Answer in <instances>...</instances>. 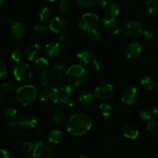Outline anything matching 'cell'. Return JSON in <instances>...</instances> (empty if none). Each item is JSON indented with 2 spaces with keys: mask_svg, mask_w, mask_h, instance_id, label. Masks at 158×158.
Listing matches in <instances>:
<instances>
[{
  "mask_svg": "<svg viewBox=\"0 0 158 158\" xmlns=\"http://www.w3.org/2000/svg\"><path fill=\"white\" fill-rule=\"evenodd\" d=\"M93 126L91 117L85 113H77L69 117L66 123V131L70 135L80 137L89 131Z\"/></svg>",
  "mask_w": 158,
  "mask_h": 158,
  "instance_id": "1",
  "label": "cell"
},
{
  "mask_svg": "<svg viewBox=\"0 0 158 158\" xmlns=\"http://www.w3.org/2000/svg\"><path fill=\"white\" fill-rule=\"evenodd\" d=\"M37 90L32 85H23L16 89L15 97L17 102L23 106H28L35 101Z\"/></svg>",
  "mask_w": 158,
  "mask_h": 158,
  "instance_id": "2",
  "label": "cell"
},
{
  "mask_svg": "<svg viewBox=\"0 0 158 158\" xmlns=\"http://www.w3.org/2000/svg\"><path fill=\"white\" fill-rule=\"evenodd\" d=\"M66 78L70 84L79 87L86 81L87 73L82 65H73L66 71Z\"/></svg>",
  "mask_w": 158,
  "mask_h": 158,
  "instance_id": "3",
  "label": "cell"
},
{
  "mask_svg": "<svg viewBox=\"0 0 158 158\" xmlns=\"http://www.w3.org/2000/svg\"><path fill=\"white\" fill-rule=\"evenodd\" d=\"M100 24V19L97 14L87 12L82 15L79 23V26L83 32L91 33L97 30Z\"/></svg>",
  "mask_w": 158,
  "mask_h": 158,
  "instance_id": "4",
  "label": "cell"
},
{
  "mask_svg": "<svg viewBox=\"0 0 158 158\" xmlns=\"http://www.w3.org/2000/svg\"><path fill=\"white\" fill-rule=\"evenodd\" d=\"M14 77L19 83H24L29 81L32 76V68L26 63H17L14 67Z\"/></svg>",
  "mask_w": 158,
  "mask_h": 158,
  "instance_id": "5",
  "label": "cell"
},
{
  "mask_svg": "<svg viewBox=\"0 0 158 158\" xmlns=\"http://www.w3.org/2000/svg\"><path fill=\"white\" fill-rule=\"evenodd\" d=\"M40 99L42 103L47 106H52L58 103L60 94L58 89L52 86H45L40 93Z\"/></svg>",
  "mask_w": 158,
  "mask_h": 158,
  "instance_id": "6",
  "label": "cell"
},
{
  "mask_svg": "<svg viewBox=\"0 0 158 158\" xmlns=\"http://www.w3.org/2000/svg\"><path fill=\"white\" fill-rule=\"evenodd\" d=\"M114 93V87L109 82H102L97 86L94 92L96 98L105 101L111 98Z\"/></svg>",
  "mask_w": 158,
  "mask_h": 158,
  "instance_id": "7",
  "label": "cell"
},
{
  "mask_svg": "<svg viewBox=\"0 0 158 158\" xmlns=\"http://www.w3.org/2000/svg\"><path fill=\"white\" fill-rule=\"evenodd\" d=\"M143 27L140 23L137 21H130L125 25L124 32L131 39H138L143 34Z\"/></svg>",
  "mask_w": 158,
  "mask_h": 158,
  "instance_id": "8",
  "label": "cell"
},
{
  "mask_svg": "<svg viewBox=\"0 0 158 158\" xmlns=\"http://www.w3.org/2000/svg\"><path fill=\"white\" fill-rule=\"evenodd\" d=\"M102 24L105 31L110 35H117L120 32V26L115 17H106L102 19Z\"/></svg>",
  "mask_w": 158,
  "mask_h": 158,
  "instance_id": "9",
  "label": "cell"
},
{
  "mask_svg": "<svg viewBox=\"0 0 158 158\" xmlns=\"http://www.w3.org/2000/svg\"><path fill=\"white\" fill-rule=\"evenodd\" d=\"M34 151L33 152H37L41 154L43 157H52L56 156V152L51 147L46 144L45 142L41 140H33Z\"/></svg>",
  "mask_w": 158,
  "mask_h": 158,
  "instance_id": "10",
  "label": "cell"
},
{
  "mask_svg": "<svg viewBox=\"0 0 158 158\" xmlns=\"http://www.w3.org/2000/svg\"><path fill=\"white\" fill-rule=\"evenodd\" d=\"M18 127L24 131H31L35 129L37 124V120L31 115H22L16 120Z\"/></svg>",
  "mask_w": 158,
  "mask_h": 158,
  "instance_id": "11",
  "label": "cell"
},
{
  "mask_svg": "<svg viewBox=\"0 0 158 158\" xmlns=\"http://www.w3.org/2000/svg\"><path fill=\"white\" fill-rule=\"evenodd\" d=\"M67 29V25L64 19L60 17H54L50 20L49 23V29L52 32L59 35L64 33Z\"/></svg>",
  "mask_w": 158,
  "mask_h": 158,
  "instance_id": "12",
  "label": "cell"
},
{
  "mask_svg": "<svg viewBox=\"0 0 158 158\" xmlns=\"http://www.w3.org/2000/svg\"><path fill=\"white\" fill-rule=\"evenodd\" d=\"M137 97V89L134 86H129L123 89L120 98L121 101L126 105H132Z\"/></svg>",
  "mask_w": 158,
  "mask_h": 158,
  "instance_id": "13",
  "label": "cell"
},
{
  "mask_svg": "<svg viewBox=\"0 0 158 158\" xmlns=\"http://www.w3.org/2000/svg\"><path fill=\"white\" fill-rule=\"evenodd\" d=\"M121 134L124 137L131 140H135L140 134L138 127L133 123H127L123 125L121 129Z\"/></svg>",
  "mask_w": 158,
  "mask_h": 158,
  "instance_id": "14",
  "label": "cell"
},
{
  "mask_svg": "<svg viewBox=\"0 0 158 158\" xmlns=\"http://www.w3.org/2000/svg\"><path fill=\"white\" fill-rule=\"evenodd\" d=\"M142 53V46L137 42H133L128 45L126 49V57L128 60H136Z\"/></svg>",
  "mask_w": 158,
  "mask_h": 158,
  "instance_id": "15",
  "label": "cell"
},
{
  "mask_svg": "<svg viewBox=\"0 0 158 158\" xmlns=\"http://www.w3.org/2000/svg\"><path fill=\"white\" fill-rule=\"evenodd\" d=\"M10 33L14 39L18 40H23L26 33V29L24 25L18 22H14L11 24Z\"/></svg>",
  "mask_w": 158,
  "mask_h": 158,
  "instance_id": "16",
  "label": "cell"
},
{
  "mask_svg": "<svg viewBox=\"0 0 158 158\" xmlns=\"http://www.w3.org/2000/svg\"><path fill=\"white\" fill-rule=\"evenodd\" d=\"M76 57L80 64L85 65V66L92 64L94 60H95L93 52L88 49H80L77 51L76 53Z\"/></svg>",
  "mask_w": 158,
  "mask_h": 158,
  "instance_id": "17",
  "label": "cell"
},
{
  "mask_svg": "<svg viewBox=\"0 0 158 158\" xmlns=\"http://www.w3.org/2000/svg\"><path fill=\"white\" fill-rule=\"evenodd\" d=\"M61 52V46L57 42H49L45 46L44 53L49 58L56 57Z\"/></svg>",
  "mask_w": 158,
  "mask_h": 158,
  "instance_id": "18",
  "label": "cell"
},
{
  "mask_svg": "<svg viewBox=\"0 0 158 158\" xmlns=\"http://www.w3.org/2000/svg\"><path fill=\"white\" fill-rule=\"evenodd\" d=\"M40 51H41V48H40V45L36 44V43H32L26 48V52H25L26 57L29 61H34L38 59Z\"/></svg>",
  "mask_w": 158,
  "mask_h": 158,
  "instance_id": "19",
  "label": "cell"
},
{
  "mask_svg": "<svg viewBox=\"0 0 158 158\" xmlns=\"http://www.w3.org/2000/svg\"><path fill=\"white\" fill-rule=\"evenodd\" d=\"M95 97V95L93 94V93H91L90 91L83 90L79 95L78 100L81 104L84 106H89L94 103Z\"/></svg>",
  "mask_w": 158,
  "mask_h": 158,
  "instance_id": "20",
  "label": "cell"
},
{
  "mask_svg": "<svg viewBox=\"0 0 158 158\" xmlns=\"http://www.w3.org/2000/svg\"><path fill=\"white\" fill-rule=\"evenodd\" d=\"M63 131L58 129H53L49 131L48 134V139L49 141L52 143H59L63 140Z\"/></svg>",
  "mask_w": 158,
  "mask_h": 158,
  "instance_id": "21",
  "label": "cell"
},
{
  "mask_svg": "<svg viewBox=\"0 0 158 158\" xmlns=\"http://www.w3.org/2000/svg\"><path fill=\"white\" fill-rule=\"evenodd\" d=\"M40 81L42 86H51V84L52 83V81H53V77H52V75L49 72H47L46 70L42 71L40 76Z\"/></svg>",
  "mask_w": 158,
  "mask_h": 158,
  "instance_id": "22",
  "label": "cell"
},
{
  "mask_svg": "<svg viewBox=\"0 0 158 158\" xmlns=\"http://www.w3.org/2000/svg\"><path fill=\"white\" fill-rule=\"evenodd\" d=\"M120 8L117 2H111L106 8V12L110 17H116L120 14Z\"/></svg>",
  "mask_w": 158,
  "mask_h": 158,
  "instance_id": "23",
  "label": "cell"
},
{
  "mask_svg": "<svg viewBox=\"0 0 158 158\" xmlns=\"http://www.w3.org/2000/svg\"><path fill=\"white\" fill-rule=\"evenodd\" d=\"M65 121V116L63 112L61 111H56L52 114L51 117V122L53 123L55 126L60 127L63 124Z\"/></svg>",
  "mask_w": 158,
  "mask_h": 158,
  "instance_id": "24",
  "label": "cell"
},
{
  "mask_svg": "<svg viewBox=\"0 0 158 158\" xmlns=\"http://www.w3.org/2000/svg\"><path fill=\"white\" fill-rule=\"evenodd\" d=\"M58 103L60 107L63 110H70L73 107L74 103L71 97H60Z\"/></svg>",
  "mask_w": 158,
  "mask_h": 158,
  "instance_id": "25",
  "label": "cell"
},
{
  "mask_svg": "<svg viewBox=\"0 0 158 158\" xmlns=\"http://www.w3.org/2000/svg\"><path fill=\"white\" fill-rule=\"evenodd\" d=\"M60 97H71L73 94V89L72 86L67 84H63L60 86L58 89Z\"/></svg>",
  "mask_w": 158,
  "mask_h": 158,
  "instance_id": "26",
  "label": "cell"
},
{
  "mask_svg": "<svg viewBox=\"0 0 158 158\" xmlns=\"http://www.w3.org/2000/svg\"><path fill=\"white\" fill-rule=\"evenodd\" d=\"M35 66L40 71H45L49 68V63L46 59L40 57L35 60Z\"/></svg>",
  "mask_w": 158,
  "mask_h": 158,
  "instance_id": "27",
  "label": "cell"
},
{
  "mask_svg": "<svg viewBox=\"0 0 158 158\" xmlns=\"http://www.w3.org/2000/svg\"><path fill=\"white\" fill-rule=\"evenodd\" d=\"M146 7L150 14L158 13V0H148Z\"/></svg>",
  "mask_w": 158,
  "mask_h": 158,
  "instance_id": "28",
  "label": "cell"
},
{
  "mask_svg": "<svg viewBox=\"0 0 158 158\" xmlns=\"http://www.w3.org/2000/svg\"><path fill=\"white\" fill-rule=\"evenodd\" d=\"M50 16V10L47 7H43L37 12V18L40 22H44Z\"/></svg>",
  "mask_w": 158,
  "mask_h": 158,
  "instance_id": "29",
  "label": "cell"
},
{
  "mask_svg": "<svg viewBox=\"0 0 158 158\" xmlns=\"http://www.w3.org/2000/svg\"><path fill=\"white\" fill-rule=\"evenodd\" d=\"M153 116H154V112L148 108H144L139 112V117L141 120H144V121L148 122L151 120L153 118Z\"/></svg>",
  "mask_w": 158,
  "mask_h": 158,
  "instance_id": "30",
  "label": "cell"
},
{
  "mask_svg": "<svg viewBox=\"0 0 158 158\" xmlns=\"http://www.w3.org/2000/svg\"><path fill=\"white\" fill-rule=\"evenodd\" d=\"M147 130L148 133L152 136L158 135V122L154 121V120H150L148 121V125H147Z\"/></svg>",
  "mask_w": 158,
  "mask_h": 158,
  "instance_id": "31",
  "label": "cell"
},
{
  "mask_svg": "<svg viewBox=\"0 0 158 158\" xmlns=\"http://www.w3.org/2000/svg\"><path fill=\"white\" fill-rule=\"evenodd\" d=\"M100 112L103 117H109L110 114L112 113V106L107 103H102L100 105Z\"/></svg>",
  "mask_w": 158,
  "mask_h": 158,
  "instance_id": "32",
  "label": "cell"
},
{
  "mask_svg": "<svg viewBox=\"0 0 158 158\" xmlns=\"http://www.w3.org/2000/svg\"><path fill=\"white\" fill-rule=\"evenodd\" d=\"M140 83H141L143 87H144L147 89H149V90H151L154 86H156V84L154 83V80L149 77H143L141 80V81H140Z\"/></svg>",
  "mask_w": 158,
  "mask_h": 158,
  "instance_id": "33",
  "label": "cell"
},
{
  "mask_svg": "<svg viewBox=\"0 0 158 158\" xmlns=\"http://www.w3.org/2000/svg\"><path fill=\"white\" fill-rule=\"evenodd\" d=\"M20 148L24 152L27 154H32L34 151V143L33 141H25L20 143Z\"/></svg>",
  "mask_w": 158,
  "mask_h": 158,
  "instance_id": "34",
  "label": "cell"
},
{
  "mask_svg": "<svg viewBox=\"0 0 158 158\" xmlns=\"http://www.w3.org/2000/svg\"><path fill=\"white\" fill-rule=\"evenodd\" d=\"M3 114H4L5 117L8 118L9 120L10 119H13L16 117L17 115V110L15 107L12 106H9V107L6 108L3 111Z\"/></svg>",
  "mask_w": 158,
  "mask_h": 158,
  "instance_id": "35",
  "label": "cell"
},
{
  "mask_svg": "<svg viewBox=\"0 0 158 158\" xmlns=\"http://www.w3.org/2000/svg\"><path fill=\"white\" fill-rule=\"evenodd\" d=\"M23 52H22L21 49H14L11 52V59H12V61L15 62V63H19L21 61L22 58H23Z\"/></svg>",
  "mask_w": 158,
  "mask_h": 158,
  "instance_id": "36",
  "label": "cell"
},
{
  "mask_svg": "<svg viewBox=\"0 0 158 158\" xmlns=\"http://www.w3.org/2000/svg\"><path fill=\"white\" fill-rule=\"evenodd\" d=\"M1 89H2V92L7 94H13V93H15V91H16V89H15V86L12 85V83H3L1 86Z\"/></svg>",
  "mask_w": 158,
  "mask_h": 158,
  "instance_id": "37",
  "label": "cell"
},
{
  "mask_svg": "<svg viewBox=\"0 0 158 158\" xmlns=\"http://www.w3.org/2000/svg\"><path fill=\"white\" fill-rule=\"evenodd\" d=\"M70 9V4L67 0H61L60 3V11L61 13L65 14L68 12Z\"/></svg>",
  "mask_w": 158,
  "mask_h": 158,
  "instance_id": "38",
  "label": "cell"
},
{
  "mask_svg": "<svg viewBox=\"0 0 158 158\" xmlns=\"http://www.w3.org/2000/svg\"><path fill=\"white\" fill-rule=\"evenodd\" d=\"M79 6L83 8H89L95 3V0H77Z\"/></svg>",
  "mask_w": 158,
  "mask_h": 158,
  "instance_id": "39",
  "label": "cell"
},
{
  "mask_svg": "<svg viewBox=\"0 0 158 158\" xmlns=\"http://www.w3.org/2000/svg\"><path fill=\"white\" fill-rule=\"evenodd\" d=\"M46 132L44 129L41 127L35 128V131H34V136L36 137L37 139H43L46 137Z\"/></svg>",
  "mask_w": 158,
  "mask_h": 158,
  "instance_id": "40",
  "label": "cell"
},
{
  "mask_svg": "<svg viewBox=\"0 0 158 158\" xmlns=\"http://www.w3.org/2000/svg\"><path fill=\"white\" fill-rule=\"evenodd\" d=\"M33 30L37 34H44L47 31V27L43 25H35L33 28Z\"/></svg>",
  "mask_w": 158,
  "mask_h": 158,
  "instance_id": "41",
  "label": "cell"
},
{
  "mask_svg": "<svg viewBox=\"0 0 158 158\" xmlns=\"http://www.w3.org/2000/svg\"><path fill=\"white\" fill-rule=\"evenodd\" d=\"M93 67H94V69L96 71V72L99 73L103 69V63L100 60H94V62L92 63Z\"/></svg>",
  "mask_w": 158,
  "mask_h": 158,
  "instance_id": "42",
  "label": "cell"
},
{
  "mask_svg": "<svg viewBox=\"0 0 158 158\" xmlns=\"http://www.w3.org/2000/svg\"><path fill=\"white\" fill-rule=\"evenodd\" d=\"M53 69L56 71L64 70L66 69V64L62 62H56L53 63Z\"/></svg>",
  "mask_w": 158,
  "mask_h": 158,
  "instance_id": "43",
  "label": "cell"
},
{
  "mask_svg": "<svg viewBox=\"0 0 158 158\" xmlns=\"http://www.w3.org/2000/svg\"><path fill=\"white\" fill-rule=\"evenodd\" d=\"M90 35H91V39H92L94 42H96V43L100 42V40H101V35H100V32H97V30L91 32Z\"/></svg>",
  "mask_w": 158,
  "mask_h": 158,
  "instance_id": "44",
  "label": "cell"
},
{
  "mask_svg": "<svg viewBox=\"0 0 158 158\" xmlns=\"http://www.w3.org/2000/svg\"><path fill=\"white\" fill-rule=\"evenodd\" d=\"M143 35L145 38V40H151L152 39H154V33L151 30H144L143 32Z\"/></svg>",
  "mask_w": 158,
  "mask_h": 158,
  "instance_id": "45",
  "label": "cell"
},
{
  "mask_svg": "<svg viewBox=\"0 0 158 158\" xmlns=\"http://www.w3.org/2000/svg\"><path fill=\"white\" fill-rule=\"evenodd\" d=\"M95 4L98 7L101 8V9H104V8H106L109 3L107 2L106 0H95Z\"/></svg>",
  "mask_w": 158,
  "mask_h": 158,
  "instance_id": "46",
  "label": "cell"
},
{
  "mask_svg": "<svg viewBox=\"0 0 158 158\" xmlns=\"http://www.w3.org/2000/svg\"><path fill=\"white\" fill-rule=\"evenodd\" d=\"M7 72L8 69L6 65L3 63H0V77H1V78H3L7 74Z\"/></svg>",
  "mask_w": 158,
  "mask_h": 158,
  "instance_id": "47",
  "label": "cell"
},
{
  "mask_svg": "<svg viewBox=\"0 0 158 158\" xmlns=\"http://www.w3.org/2000/svg\"><path fill=\"white\" fill-rule=\"evenodd\" d=\"M7 125L8 127L12 130H15L18 127V124H17L16 120H14L13 119H10V120H8Z\"/></svg>",
  "mask_w": 158,
  "mask_h": 158,
  "instance_id": "48",
  "label": "cell"
},
{
  "mask_svg": "<svg viewBox=\"0 0 158 158\" xmlns=\"http://www.w3.org/2000/svg\"><path fill=\"white\" fill-rule=\"evenodd\" d=\"M66 77V73L64 70L57 71L56 73V78L59 80H63Z\"/></svg>",
  "mask_w": 158,
  "mask_h": 158,
  "instance_id": "49",
  "label": "cell"
},
{
  "mask_svg": "<svg viewBox=\"0 0 158 158\" xmlns=\"http://www.w3.org/2000/svg\"><path fill=\"white\" fill-rule=\"evenodd\" d=\"M0 154H1V157L3 158H12V155L10 154V153L5 149H1Z\"/></svg>",
  "mask_w": 158,
  "mask_h": 158,
  "instance_id": "50",
  "label": "cell"
},
{
  "mask_svg": "<svg viewBox=\"0 0 158 158\" xmlns=\"http://www.w3.org/2000/svg\"><path fill=\"white\" fill-rule=\"evenodd\" d=\"M41 157H43V156L37 152H32V154L29 155V158H41Z\"/></svg>",
  "mask_w": 158,
  "mask_h": 158,
  "instance_id": "51",
  "label": "cell"
},
{
  "mask_svg": "<svg viewBox=\"0 0 158 158\" xmlns=\"http://www.w3.org/2000/svg\"><path fill=\"white\" fill-rule=\"evenodd\" d=\"M66 40H67L66 36H65V35H63V34H62L61 36L59 39V41H60V43H65V42L66 41Z\"/></svg>",
  "mask_w": 158,
  "mask_h": 158,
  "instance_id": "52",
  "label": "cell"
},
{
  "mask_svg": "<svg viewBox=\"0 0 158 158\" xmlns=\"http://www.w3.org/2000/svg\"><path fill=\"white\" fill-rule=\"evenodd\" d=\"M153 112H154V115L158 118V104L154 108V110H153Z\"/></svg>",
  "mask_w": 158,
  "mask_h": 158,
  "instance_id": "53",
  "label": "cell"
},
{
  "mask_svg": "<svg viewBox=\"0 0 158 158\" xmlns=\"http://www.w3.org/2000/svg\"><path fill=\"white\" fill-rule=\"evenodd\" d=\"M46 1L48 2H54L56 0H46Z\"/></svg>",
  "mask_w": 158,
  "mask_h": 158,
  "instance_id": "54",
  "label": "cell"
},
{
  "mask_svg": "<svg viewBox=\"0 0 158 158\" xmlns=\"http://www.w3.org/2000/svg\"><path fill=\"white\" fill-rule=\"evenodd\" d=\"M80 157H88L87 155H80Z\"/></svg>",
  "mask_w": 158,
  "mask_h": 158,
  "instance_id": "55",
  "label": "cell"
},
{
  "mask_svg": "<svg viewBox=\"0 0 158 158\" xmlns=\"http://www.w3.org/2000/svg\"><path fill=\"white\" fill-rule=\"evenodd\" d=\"M6 0H0V2H1L2 4V3L5 2H6Z\"/></svg>",
  "mask_w": 158,
  "mask_h": 158,
  "instance_id": "56",
  "label": "cell"
},
{
  "mask_svg": "<svg viewBox=\"0 0 158 158\" xmlns=\"http://www.w3.org/2000/svg\"><path fill=\"white\" fill-rule=\"evenodd\" d=\"M156 88H157V92H158V81H157V83H156Z\"/></svg>",
  "mask_w": 158,
  "mask_h": 158,
  "instance_id": "57",
  "label": "cell"
}]
</instances>
